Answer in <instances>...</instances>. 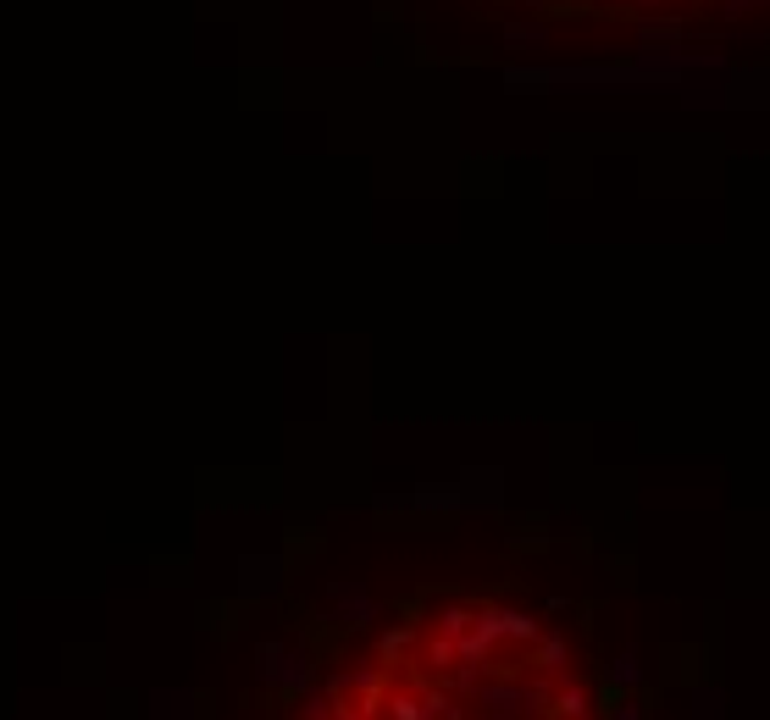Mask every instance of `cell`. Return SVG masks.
Returning <instances> with one entry per match:
<instances>
[{"label":"cell","mask_w":770,"mask_h":720,"mask_svg":"<svg viewBox=\"0 0 770 720\" xmlns=\"http://www.w3.org/2000/svg\"><path fill=\"white\" fill-rule=\"evenodd\" d=\"M305 720H615L588 654L511 599L450 593L388 627Z\"/></svg>","instance_id":"1"}]
</instances>
